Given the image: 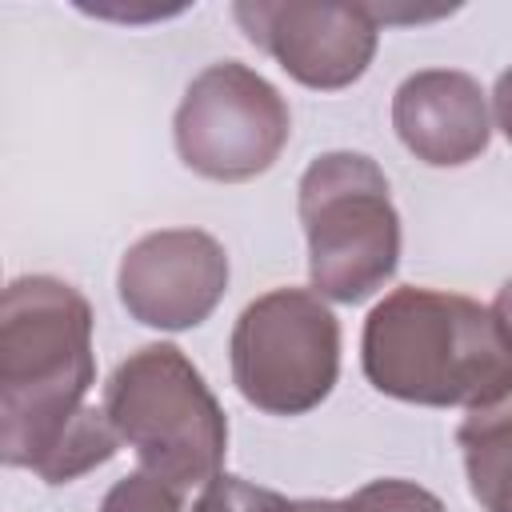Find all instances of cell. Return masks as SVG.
<instances>
[{"mask_svg":"<svg viewBox=\"0 0 512 512\" xmlns=\"http://www.w3.org/2000/svg\"><path fill=\"white\" fill-rule=\"evenodd\" d=\"M468 492L488 512H512V392L488 408H472L456 428Z\"/></svg>","mask_w":512,"mask_h":512,"instance_id":"obj_11","label":"cell"},{"mask_svg":"<svg viewBox=\"0 0 512 512\" xmlns=\"http://www.w3.org/2000/svg\"><path fill=\"white\" fill-rule=\"evenodd\" d=\"M100 512H184V508H180V492L172 484H164L160 476L140 468V472L120 476L108 488Z\"/></svg>","mask_w":512,"mask_h":512,"instance_id":"obj_12","label":"cell"},{"mask_svg":"<svg viewBox=\"0 0 512 512\" xmlns=\"http://www.w3.org/2000/svg\"><path fill=\"white\" fill-rule=\"evenodd\" d=\"M300 224L316 296L360 304L400 264V216L388 176L364 152H324L300 176Z\"/></svg>","mask_w":512,"mask_h":512,"instance_id":"obj_4","label":"cell"},{"mask_svg":"<svg viewBox=\"0 0 512 512\" xmlns=\"http://www.w3.org/2000/svg\"><path fill=\"white\" fill-rule=\"evenodd\" d=\"M232 384L268 416H304L328 400L340 376V320L308 288L256 296L228 340Z\"/></svg>","mask_w":512,"mask_h":512,"instance_id":"obj_5","label":"cell"},{"mask_svg":"<svg viewBox=\"0 0 512 512\" xmlns=\"http://www.w3.org/2000/svg\"><path fill=\"white\" fill-rule=\"evenodd\" d=\"M360 364L392 400L472 412L512 392V332L492 304L408 284L368 312Z\"/></svg>","mask_w":512,"mask_h":512,"instance_id":"obj_2","label":"cell"},{"mask_svg":"<svg viewBox=\"0 0 512 512\" xmlns=\"http://www.w3.org/2000/svg\"><path fill=\"white\" fill-rule=\"evenodd\" d=\"M492 120H496V128L512 144V64L496 76V88H492Z\"/></svg>","mask_w":512,"mask_h":512,"instance_id":"obj_13","label":"cell"},{"mask_svg":"<svg viewBox=\"0 0 512 512\" xmlns=\"http://www.w3.org/2000/svg\"><path fill=\"white\" fill-rule=\"evenodd\" d=\"M228 288V252L200 228H160L140 236L116 272L128 316L144 328L184 332L204 324Z\"/></svg>","mask_w":512,"mask_h":512,"instance_id":"obj_8","label":"cell"},{"mask_svg":"<svg viewBox=\"0 0 512 512\" xmlns=\"http://www.w3.org/2000/svg\"><path fill=\"white\" fill-rule=\"evenodd\" d=\"M104 416L144 472L176 492L212 484L228 452V420L200 368L176 344H144L104 384Z\"/></svg>","mask_w":512,"mask_h":512,"instance_id":"obj_3","label":"cell"},{"mask_svg":"<svg viewBox=\"0 0 512 512\" xmlns=\"http://www.w3.org/2000/svg\"><path fill=\"white\" fill-rule=\"evenodd\" d=\"M240 32L264 48L296 84L336 92L356 84L380 44V24L368 4H232Z\"/></svg>","mask_w":512,"mask_h":512,"instance_id":"obj_7","label":"cell"},{"mask_svg":"<svg viewBox=\"0 0 512 512\" xmlns=\"http://www.w3.org/2000/svg\"><path fill=\"white\" fill-rule=\"evenodd\" d=\"M492 308H496V316H500V320L508 324V332H512V280L496 292V304H492Z\"/></svg>","mask_w":512,"mask_h":512,"instance_id":"obj_14","label":"cell"},{"mask_svg":"<svg viewBox=\"0 0 512 512\" xmlns=\"http://www.w3.org/2000/svg\"><path fill=\"white\" fill-rule=\"evenodd\" d=\"M96 384L92 308L56 276H20L0 300V456L44 484H68L120 448Z\"/></svg>","mask_w":512,"mask_h":512,"instance_id":"obj_1","label":"cell"},{"mask_svg":"<svg viewBox=\"0 0 512 512\" xmlns=\"http://www.w3.org/2000/svg\"><path fill=\"white\" fill-rule=\"evenodd\" d=\"M172 136L184 168L204 180L240 184L280 160L292 136V112L256 68L216 60L188 84Z\"/></svg>","mask_w":512,"mask_h":512,"instance_id":"obj_6","label":"cell"},{"mask_svg":"<svg viewBox=\"0 0 512 512\" xmlns=\"http://www.w3.org/2000/svg\"><path fill=\"white\" fill-rule=\"evenodd\" d=\"M392 128L428 168H460L488 148L492 108L476 76L460 68H424L396 88Z\"/></svg>","mask_w":512,"mask_h":512,"instance_id":"obj_9","label":"cell"},{"mask_svg":"<svg viewBox=\"0 0 512 512\" xmlns=\"http://www.w3.org/2000/svg\"><path fill=\"white\" fill-rule=\"evenodd\" d=\"M196 512H448V508L428 488L396 476L372 480L344 500H296L220 472L212 484H204Z\"/></svg>","mask_w":512,"mask_h":512,"instance_id":"obj_10","label":"cell"}]
</instances>
